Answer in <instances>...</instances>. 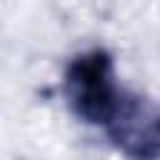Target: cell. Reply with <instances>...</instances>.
I'll return each mask as SVG.
<instances>
[{"mask_svg":"<svg viewBox=\"0 0 160 160\" xmlns=\"http://www.w3.org/2000/svg\"><path fill=\"white\" fill-rule=\"evenodd\" d=\"M120 88L115 82L112 58L105 50H88L70 60L65 70V98L70 110L90 125H105Z\"/></svg>","mask_w":160,"mask_h":160,"instance_id":"cell-1","label":"cell"},{"mask_svg":"<svg viewBox=\"0 0 160 160\" xmlns=\"http://www.w3.org/2000/svg\"><path fill=\"white\" fill-rule=\"evenodd\" d=\"M105 130L115 148L128 155V160H158L160 130L158 105L152 98L132 90H120L118 102L105 120Z\"/></svg>","mask_w":160,"mask_h":160,"instance_id":"cell-2","label":"cell"}]
</instances>
